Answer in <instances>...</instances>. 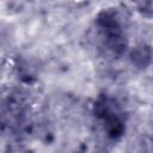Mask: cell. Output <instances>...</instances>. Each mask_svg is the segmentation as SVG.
I'll return each instance as SVG.
<instances>
[{"label": "cell", "instance_id": "6da1fadb", "mask_svg": "<svg viewBox=\"0 0 153 153\" xmlns=\"http://www.w3.org/2000/svg\"><path fill=\"white\" fill-rule=\"evenodd\" d=\"M96 25L103 47L114 56L122 55L126 51L127 41L117 14L114 11H103L97 16Z\"/></svg>", "mask_w": 153, "mask_h": 153}, {"label": "cell", "instance_id": "7a4b0ae2", "mask_svg": "<svg viewBox=\"0 0 153 153\" xmlns=\"http://www.w3.org/2000/svg\"><path fill=\"white\" fill-rule=\"evenodd\" d=\"M94 115L103 121L104 129L112 139H117L124 133V123L115 100L108 96H100L93 106Z\"/></svg>", "mask_w": 153, "mask_h": 153}, {"label": "cell", "instance_id": "3957f363", "mask_svg": "<svg viewBox=\"0 0 153 153\" xmlns=\"http://www.w3.org/2000/svg\"><path fill=\"white\" fill-rule=\"evenodd\" d=\"M152 49L147 45H137L130 51V61L137 68H146L152 60Z\"/></svg>", "mask_w": 153, "mask_h": 153}]
</instances>
